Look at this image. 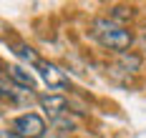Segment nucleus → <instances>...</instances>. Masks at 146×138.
<instances>
[{"label":"nucleus","instance_id":"f257e3e1","mask_svg":"<svg viewBox=\"0 0 146 138\" xmlns=\"http://www.w3.org/2000/svg\"><path fill=\"white\" fill-rule=\"evenodd\" d=\"M91 35H93L103 48H111V50H118V53L129 50L131 43H133L131 30H129L126 25L113 23L111 18H96V20L91 23Z\"/></svg>","mask_w":146,"mask_h":138},{"label":"nucleus","instance_id":"f03ea898","mask_svg":"<svg viewBox=\"0 0 146 138\" xmlns=\"http://www.w3.org/2000/svg\"><path fill=\"white\" fill-rule=\"evenodd\" d=\"M45 131L48 128L40 113H20L13 121V133L18 138H43Z\"/></svg>","mask_w":146,"mask_h":138},{"label":"nucleus","instance_id":"7ed1b4c3","mask_svg":"<svg viewBox=\"0 0 146 138\" xmlns=\"http://www.w3.org/2000/svg\"><path fill=\"white\" fill-rule=\"evenodd\" d=\"M35 70L40 73L43 83L50 88V91H63V88H68V85H71L68 76L60 70L58 65H53V63H48V60H40L38 65H35Z\"/></svg>","mask_w":146,"mask_h":138},{"label":"nucleus","instance_id":"20e7f679","mask_svg":"<svg viewBox=\"0 0 146 138\" xmlns=\"http://www.w3.org/2000/svg\"><path fill=\"white\" fill-rule=\"evenodd\" d=\"M38 106L50 121H56L60 116H68V98L63 93H45L38 98Z\"/></svg>","mask_w":146,"mask_h":138},{"label":"nucleus","instance_id":"39448f33","mask_svg":"<svg viewBox=\"0 0 146 138\" xmlns=\"http://www.w3.org/2000/svg\"><path fill=\"white\" fill-rule=\"evenodd\" d=\"M5 76L8 80L13 83L15 88H23V91H35V78L30 70H25L23 65H8V70H5Z\"/></svg>","mask_w":146,"mask_h":138},{"label":"nucleus","instance_id":"423d86ee","mask_svg":"<svg viewBox=\"0 0 146 138\" xmlns=\"http://www.w3.org/2000/svg\"><path fill=\"white\" fill-rule=\"evenodd\" d=\"M15 53H18V55H20V58H23L25 63H30L33 68H35V65L40 63V58H38V53H35V50H33L30 45H18V50H15Z\"/></svg>","mask_w":146,"mask_h":138},{"label":"nucleus","instance_id":"0eeeda50","mask_svg":"<svg viewBox=\"0 0 146 138\" xmlns=\"http://www.w3.org/2000/svg\"><path fill=\"white\" fill-rule=\"evenodd\" d=\"M111 20H113V23H118V25H123V23H121V20H126V18H129V20H131V8H123V5H118V8H113V13H111Z\"/></svg>","mask_w":146,"mask_h":138},{"label":"nucleus","instance_id":"6e6552de","mask_svg":"<svg viewBox=\"0 0 146 138\" xmlns=\"http://www.w3.org/2000/svg\"><path fill=\"white\" fill-rule=\"evenodd\" d=\"M5 70H8V65H5V63H3V60H0V78H3V76H5Z\"/></svg>","mask_w":146,"mask_h":138},{"label":"nucleus","instance_id":"1a4fd4ad","mask_svg":"<svg viewBox=\"0 0 146 138\" xmlns=\"http://www.w3.org/2000/svg\"><path fill=\"white\" fill-rule=\"evenodd\" d=\"M0 138H8V136H0Z\"/></svg>","mask_w":146,"mask_h":138}]
</instances>
